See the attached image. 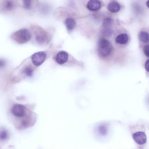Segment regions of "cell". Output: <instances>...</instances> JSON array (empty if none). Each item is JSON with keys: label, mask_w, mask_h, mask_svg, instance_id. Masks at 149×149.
<instances>
[{"label": "cell", "mask_w": 149, "mask_h": 149, "mask_svg": "<svg viewBox=\"0 0 149 149\" xmlns=\"http://www.w3.org/2000/svg\"><path fill=\"white\" fill-rule=\"evenodd\" d=\"M8 134L7 132L5 130L0 131V140H6L8 137Z\"/></svg>", "instance_id": "15"}, {"label": "cell", "mask_w": 149, "mask_h": 149, "mask_svg": "<svg viewBox=\"0 0 149 149\" xmlns=\"http://www.w3.org/2000/svg\"><path fill=\"white\" fill-rule=\"evenodd\" d=\"M128 35L125 33H123L117 36L116 39V42L120 44H124L126 43L128 40Z\"/></svg>", "instance_id": "9"}, {"label": "cell", "mask_w": 149, "mask_h": 149, "mask_svg": "<svg viewBox=\"0 0 149 149\" xmlns=\"http://www.w3.org/2000/svg\"><path fill=\"white\" fill-rule=\"evenodd\" d=\"M139 40L144 42H147L149 41V34L145 31L141 32L139 35Z\"/></svg>", "instance_id": "12"}, {"label": "cell", "mask_w": 149, "mask_h": 149, "mask_svg": "<svg viewBox=\"0 0 149 149\" xmlns=\"http://www.w3.org/2000/svg\"><path fill=\"white\" fill-rule=\"evenodd\" d=\"M146 5L147 6L149 7V1H148L146 2Z\"/></svg>", "instance_id": "23"}, {"label": "cell", "mask_w": 149, "mask_h": 149, "mask_svg": "<svg viewBox=\"0 0 149 149\" xmlns=\"http://www.w3.org/2000/svg\"><path fill=\"white\" fill-rule=\"evenodd\" d=\"M87 7L91 11H96L100 9L101 7V3L99 0H90L87 3Z\"/></svg>", "instance_id": "8"}, {"label": "cell", "mask_w": 149, "mask_h": 149, "mask_svg": "<svg viewBox=\"0 0 149 149\" xmlns=\"http://www.w3.org/2000/svg\"><path fill=\"white\" fill-rule=\"evenodd\" d=\"M120 8V4L116 1H112L109 3L108 6L109 10L113 13L118 12Z\"/></svg>", "instance_id": "10"}, {"label": "cell", "mask_w": 149, "mask_h": 149, "mask_svg": "<svg viewBox=\"0 0 149 149\" xmlns=\"http://www.w3.org/2000/svg\"><path fill=\"white\" fill-rule=\"evenodd\" d=\"M149 45H146L143 48V51L145 54L148 57H149Z\"/></svg>", "instance_id": "19"}, {"label": "cell", "mask_w": 149, "mask_h": 149, "mask_svg": "<svg viewBox=\"0 0 149 149\" xmlns=\"http://www.w3.org/2000/svg\"><path fill=\"white\" fill-rule=\"evenodd\" d=\"M36 40L40 44H43L47 42V36L46 32L42 29L37 27L35 31Z\"/></svg>", "instance_id": "5"}, {"label": "cell", "mask_w": 149, "mask_h": 149, "mask_svg": "<svg viewBox=\"0 0 149 149\" xmlns=\"http://www.w3.org/2000/svg\"><path fill=\"white\" fill-rule=\"evenodd\" d=\"M68 59V54L64 51L59 52L56 56V61L59 64H63L66 62Z\"/></svg>", "instance_id": "7"}, {"label": "cell", "mask_w": 149, "mask_h": 149, "mask_svg": "<svg viewBox=\"0 0 149 149\" xmlns=\"http://www.w3.org/2000/svg\"><path fill=\"white\" fill-rule=\"evenodd\" d=\"M112 46L111 43L107 40L102 38L98 42L97 51L99 54L102 57H106L111 53Z\"/></svg>", "instance_id": "2"}, {"label": "cell", "mask_w": 149, "mask_h": 149, "mask_svg": "<svg viewBox=\"0 0 149 149\" xmlns=\"http://www.w3.org/2000/svg\"><path fill=\"white\" fill-rule=\"evenodd\" d=\"M46 57V53L43 52H39L33 54L31 56L33 64L36 66L41 65L45 61Z\"/></svg>", "instance_id": "3"}, {"label": "cell", "mask_w": 149, "mask_h": 149, "mask_svg": "<svg viewBox=\"0 0 149 149\" xmlns=\"http://www.w3.org/2000/svg\"><path fill=\"white\" fill-rule=\"evenodd\" d=\"M10 38L17 43L22 44L28 42L31 38V34L28 29H23L12 33Z\"/></svg>", "instance_id": "1"}, {"label": "cell", "mask_w": 149, "mask_h": 149, "mask_svg": "<svg viewBox=\"0 0 149 149\" xmlns=\"http://www.w3.org/2000/svg\"><path fill=\"white\" fill-rule=\"evenodd\" d=\"M103 33L105 36L109 37L111 35L112 31L109 27L105 26L103 30Z\"/></svg>", "instance_id": "16"}, {"label": "cell", "mask_w": 149, "mask_h": 149, "mask_svg": "<svg viewBox=\"0 0 149 149\" xmlns=\"http://www.w3.org/2000/svg\"><path fill=\"white\" fill-rule=\"evenodd\" d=\"M113 20L112 18L108 17L105 18L104 21L103 25L105 26L109 27L113 23Z\"/></svg>", "instance_id": "17"}, {"label": "cell", "mask_w": 149, "mask_h": 149, "mask_svg": "<svg viewBox=\"0 0 149 149\" xmlns=\"http://www.w3.org/2000/svg\"><path fill=\"white\" fill-rule=\"evenodd\" d=\"M33 69L32 67L30 65L26 66L24 69V72L27 76L31 77L32 76Z\"/></svg>", "instance_id": "13"}, {"label": "cell", "mask_w": 149, "mask_h": 149, "mask_svg": "<svg viewBox=\"0 0 149 149\" xmlns=\"http://www.w3.org/2000/svg\"><path fill=\"white\" fill-rule=\"evenodd\" d=\"M31 1L30 0H25L23 1V7L26 9H29L31 6Z\"/></svg>", "instance_id": "18"}, {"label": "cell", "mask_w": 149, "mask_h": 149, "mask_svg": "<svg viewBox=\"0 0 149 149\" xmlns=\"http://www.w3.org/2000/svg\"><path fill=\"white\" fill-rule=\"evenodd\" d=\"M99 131L101 134H104L106 132V129L104 127L101 126L99 128Z\"/></svg>", "instance_id": "20"}, {"label": "cell", "mask_w": 149, "mask_h": 149, "mask_svg": "<svg viewBox=\"0 0 149 149\" xmlns=\"http://www.w3.org/2000/svg\"><path fill=\"white\" fill-rule=\"evenodd\" d=\"M5 63L4 61L2 60H0V67L4 66Z\"/></svg>", "instance_id": "22"}, {"label": "cell", "mask_w": 149, "mask_h": 149, "mask_svg": "<svg viewBox=\"0 0 149 149\" xmlns=\"http://www.w3.org/2000/svg\"><path fill=\"white\" fill-rule=\"evenodd\" d=\"M65 22V26L68 30H71L73 29L76 24L75 21L71 18H67Z\"/></svg>", "instance_id": "11"}, {"label": "cell", "mask_w": 149, "mask_h": 149, "mask_svg": "<svg viewBox=\"0 0 149 149\" xmlns=\"http://www.w3.org/2000/svg\"><path fill=\"white\" fill-rule=\"evenodd\" d=\"M132 137L134 141L137 143L142 145L146 141V136L145 134L142 132H138L134 133Z\"/></svg>", "instance_id": "6"}, {"label": "cell", "mask_w": 149, "mask_h": 149, "mask_svg": "<svg viewBox=\"0 0 149 149\" xmlns=\"http://www.w3.org/2000/svg\"><path fill=\"white\" fill-rule=\"evenodd\" d=\"M145 68L146 70L149 71V60H148L146 62L145 65Z\"/></svg>", "instance_id": "21"}, {"label": "cell", "mask_w": 149, "mask_h": 149, "mask_svg": "<svg viewBox=\"0 0 149 149\" xmlns=\"http://www.w3.org/2000/svg\"><path fill=\"white\" fill-rule=\"evenodd\" d=\"M26 108L23 105L20 104H16L12 107L11 109L12 114L17 117H22L26 114Z\"/></svg>", "instance_id": "4"}, {"label": "cell", "mask_w": 149, "mask_h": 149, "mask_svg": "<svg viewBox=\"0 0 149 149\" xmlns=\"http://www.w3.org/2000/svg\"><path fill=\"white\" fill-rule=\"evenodd\" d=\"M14 6V3L11 1H6L4 4V7L6 9L8 10L13 9Z\"/></svg>", "instance_id": "14"}]
</instances>
